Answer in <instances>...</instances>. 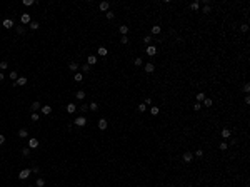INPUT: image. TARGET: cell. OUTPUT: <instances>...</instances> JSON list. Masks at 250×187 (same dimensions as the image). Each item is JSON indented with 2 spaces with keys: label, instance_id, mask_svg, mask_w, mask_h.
I'll use <instances>...</instances> for the list:
<instances>
[{
  "label": "cell",
  "instance_id": "ab89813d",
  "mask_svg": "<svg viewBox=\"0 0 250 187\" xmlns=\"http://www.w3.org/2000/svg\"><path fill=\"white\" fill-rule=\"evenodd\" d=\"M80 110H82V112H87V110H88V105H87V104H82V105H80Z\"/></svg>",
  "mask_w": 250,
  "mask_h": 187
},
{
  "label": "cell",
  "instance_id": "d6986e66",
  "mask_svg": "<svg viewBox=\"0 0 250 187\" xmlns=\"http://www.w3.org/2000/svg\"><path fill=\"white\" fill-rule=\"evenodd\" d=\"M107 54H108V52H107V48H105V47H100V48H99V55H100V57H105Z\"/></svg>",
  "mask_w": 250,
  "mask_h": 187
},
{
  "label": "cell",
  "instance_id": "f907efd6",
  "mask_svg": "<svg viewBox=\"0 0 250 187\" xmlns=\"http://www.w3.org/2000/svg\"><path fill=\"white\" fill-rule=\"evenodd\" d=\"M143 104H145V105H150V104H152V99H150V97H147V99H145V102H143Z\"/></svg>",
  "mask_w": 250,
  "mask_h": 187
},
{
  "label": "cell",
  "instance_id": "d6a6232c",
  "mask_svg": "<svg viewBox=\"0 0 250 187\" xmlns=\"http://www.w3.org/2000/svg\"><path fill=\"white\" fill-rule=\"evenodd\" d=\"M22 154H23L25 157H29V155H30V149H29V147H23V149H22Z\"/></svg>",
  "mask_w": 250,
  "mask_h": 187
},
{
  "label": "cell",
  "instance_id": "8992f818",
  "mask_svg": "<svg viewBox=\"0 0 250 187\" xmlns=\"http://www.w3.org/2000/svg\"><path fill=\"white\" fill-rule=\"evenodd\" d=\"M192 159H193V154H192V152H185V154H183V160H185L187 164L192 162Z\"/></svg>",
  "mask_w": 250,
  "mask_h": 187
},
{
  "label": "cell",
  "instance_id": "9a60e30c",
  "mask_svg": "<svg viewBox=\"0 0 250 187\" xmlns=\"http://www.w3.org/2000/svg\"><path fill=\"white\" fill-rule=\"evenodd\" d=\"M75 110H77V105H75V104H69V105H67V112L69 114H73Z\"/></svg>",
  "mask_w": 250,
  "mask_h": 187
},
{
  "label": "cell",
  "instance_id": "83f0119b",
  "mask_svg": "<svg viewBox=\"0 0 250 187\" xmlns=\"http://www.w3.org/2000/svg\"><path fill=\"white\" fill-rule=\"evenodd\" d=\"M158 112H160L158 107H152V109H150V114H152V115H158Z\"/></svg>",
  "mask_w": 250,
  "mask_h": 187
},
{
  "label": "cell",
  "instance_id": "681fc988",
  "mask_svg": "<svg viewBox=\"0 0 250 187\" xmlns=\"http://www.w3.org/2000/svg\"><path fill=\"white\" fill-rule=\"evenodd\" d=\"M244 92H247V94L250 92V85H249V84H245V85H244Z\"/></svg>",
  "mask_w": 250,
  "mask_h": 187
},
{
  "label": "cell",
  "instance_id": "836d02e7",
  "mask_svg": "<svg viewBox=\"0 0 250 187\" xmlns=\"http://www.w3.org/2000/svg\"><path fill=\"white\" fill-rule=\"evenodd\" d=\"M22 3H23V5H25V7H30V5H34V3H35V2H34V0H23V2H22Z\"/></svg>",
  "mask_w": 250,
  "mask_h": 187
},
{
  "label": "cell",
  "instance_id": "ffe728a7",
  "mask_svg": "<svg viewBox=\"0 0 250 187\" xmlns=\"http://www.w3.org/2000/svg\"><path fill=\"white\" fill-rule=\"evenodd\" d=\"M30 109H32V110H34V112H37V110H38V109H42V107H40V102H34V104H32V107H30Z\"/></svg>",
  "mask_w": 250,
  "mask_h": 187
},
{
  "label": "cell",
  "instance_id": "277c9868",
  "mask_svg": "<svg viewBox=\"0 0 250 187\" xmlns=\"http://www.w3.org/2000/svg\"><path fill=\"white\" fill-rule=\"evenodd\" d=\"M2 25H3L5 29H12V27H13V20H10V18H5Z\"/></svg>",
  "mask_w": 250,
  "mask_h": 187
},
{
  "label": "cell",
  "instance_id": "74e56055",
  "mask_svg": "<svg viewBox=\"0 0 250 187\" xmlns=\"http://www.w3.org/2000/svg\"><path fill=\"white\" fill-rule=\"evenodd\" d=\"M202 12H203V13H210V5H205V7L202 8Z\"/></svg>",
  "mask_w": 250,
  "mask_h": 187
},
{
  "label": "cell",
  "instance_id": "f546056e",
  "mask_svg": "<svg viewBox=\"0 0 250 187\" xmlns=\"http://www.w3.org/2000/svg\"><path fill=\"white\" fill-rule=\"evenodd\" d=\"M203 104H205L207 107H210V105L214 104V100H212V99H207V97H205V99H203Z\"/></svg>",
  "mask_w": 250,
  "mask_h": 187
},
{
  "label": "cell",
  "instance_id": "e575fe53",
  "mask_svg": "<svg viewBox=\"0 0 250 187\" xmlns=\"http://www.w3.org/2000/svg\"><path fill=\"white\" fill-rule=\"evenodd\" d=\"M203 99H205V94H202V92L197 94V100H198V102H203Z\"/></svg>",
  "mask_w": 250,
  "mask_h": 187
},
{
  "label": "cell",
  "instance_id": "60d3db41",
  "mask_svg": "<svg viewBox=\"0 0 250 187\" xmlns=\"http://www.w3.org/2000/svg\"><path fill=\"white\" fill-rule=\"evenodd\" d=\"M142 64H143V62H142V59H140V57H137V59H135V65H137V67H140Z\"/></svg>",
  "mask_w": 250,
  "mask_h": 187
},
{
  "label": "cell",
  "instance_id": "8fae6325",
  "mask_svg": "<svg viewBox=\"0 0 250 187\" xmlns=\"http://www.w3.org/2000/svg\"><path fill=\"white\" fill-rule=\"evenodd\" d=\"M29 147H30V149L38 147V140H37V139H30V140H29Z\"/></svg>",
  "mask_w": 250,
  "mask_h": 187
},
{
  "label": "cell",
  "instance_id": "7c38bea8",
  "mask_svg": "<svg viewBox=\"0 0 250 187\" xmlns=\"http://www.w3.org/2000/svg\"><path fill=\"white\" fill-rule=\"evenodd\" d=\"M108 8H110V3L108 2H102L100 3V10L102 12H108Z\"/></svg>",
  "mask_w": 250,
  "mask_h": 187
},
{
  "label": "cell",
  "instance_id": "d590c367",
  "mask_svg": "<svg viewBox=\"0 0 250 187\" xmlns=\"http://www.w3.org/2000/svg\"><path fill=\"white\" fill-rule=\"evenodd\" d=\"M10 78L17 82V78H18V75H17V72H15V70H13V72H10Z\"/></svg>",
  "mask_w": 250,
  "mask_h": 187
},
{
  "label": "cell",
  "instance_id": "9c48e42d",
  "mask_svg": "<svg viewBox=\"0 0 250 187\" xmlns=\"http://www.w3.org/2000/svg\"><path fill=\"white\" fill-rule=\"evenodd\" d=\"M220 135H222L223 139H228V137L232 135V132H230L228 129H222V132H220Z\"/></svg>",
  "mask_w": 250,
  "mask_h": 187
},
{
  "label": "cell",
  "instance_id": "ba28073f",
  "mask_svg": "<svg viewBox=\"0 0 250 187\" xmlns=\"http://www.w3.org/2000/svg\"><path fill=\"white\" fill-rule=\"evenodd\" d=\"M99 129H100V130H105V129H107V120H105V119H100V120H99Z\"/></svg>",
  "mask_w": 250,
  "mask_h": 187
},
{
  "label": "cell",
  "instance_id": "7402d4cb",
  "mask_svg": "<svg viewBox=\"0 0 250 187\" xmlns=\"http://www.w3.org/2000/svg\"><path fill=\"white\" fill-rule=\"evenodd\" d=\"M73 78H75V82H82V80H83V75L80 74V72H77V74H75V77H73Z\"/></svg>",
  "mask_w": 250,
  "mask_h": 187
},
{
  "label": "cell",
  "instance_id": "603a6c76",
  "mask_svg": "<svg viewBox=\"0 0 250 187\" xmlns=\"http://www.w3.org/2000/svg\"><path fill=\"white\" fill-rule=\"evenodd\" d=\"M29 27H30L32 30H37V29H38L40 25H38V22H30V24H29Z\"/></svg>",
  "mask_w": 250,
  "mask_h": 187
},
{
  "label": "cell",
  "instance_id": "f35d334b",
  "mask_svg": "<svg viewBox=\"0 0 250 187\" xmlns=\"http://www.w3.org/2000/svg\"><path fill=\"white\" fill-rule=\"evenodd\" d=\"M7 67H8V64H7L5 60H3V62H0V69H2V70H5Z\"/></svg>",
  "mask_w": 250,
  "mask_h": 187
},
{
  "label": "cell",
  "instance_id": "4316f807",
  "mask_svg": "<svg viewBox=\"0 0 250 187\" xmlns=\"http://www.w3.org/2000/svg\"><path fill=\"white\" fill-rule=\"evenodd\" d=\"M152 40H153V38L150 37V35H147V37L143 38V42H145V45H147V47H148V45H150V43H152Z\"/></svg>",
  "mask_w": 250,
  "mask_h": 187
},
{
  "label": "cell",
  "instance_id": "f1b7e54d",
  "mask_svg": "<svg viewBox=\"0 0 250 187\" xmlns=\"http://www.w3.org/2000/svg\"><path fill=\"white\" fill-rule=\"evenodd\" d=\"M190 8H192V10H198V8H200V3H198V2H193V3L190 5Z\"/></svg>",
  "mask_w": 250,
  "mask_h": 187
},
{
  "label": "cell",
  "instance_id": "52a82bcc",
  "mask_svg": "<svg viewBox=\"0 0 250 187\" xmlns=\"http://www.w3.org/2000/svg\"><path fill=\"white\" fill-rule=\"evenodd\" d=\"M143 69H145V72H148V74H152V72H153V70H155V65H153V64H150V62H148V64H147V65H145V67H143Z\"/></svg>",
  "mask_w": 250,
  "mask_h": 187
},
{
  "label": "cell",
  "instance_id": "b9f144b4",
  "mask_svg": "<svg viewBox=\"0 0 250 187\" xmlns=\"http://www.w3.org/2000/svg\"><path fill=\"white\" fill-rule=\"evenodd\" d=\"M113 17H115V13H113V12H107V18H108V20H113Z\"/></svg>",
  "mask_w": 250,
  "mask_h": 187
},
{
  "label": "cell",
  "instance_id": "cb8c5ba5",
  "mask_svg": "<svg viewBox=\"0 0 250 187\" xmlns=\"http://www.w3.org/2000/svg\"><path fill=\"white\" fill-rule=\"evenodd\" d=\"M35 186H37V187H43V186H45V181L38 177V179H37V182H35Z\"/></svg>",
  "mask_w": 250,
  "mask_h": 187
},
{
  "label": "cell",
  "instance_id": "4dcf8cb0",
  "mask_svg": "<svg viewBox=\"0 0 250 187\" xmlns=\"http://www.w3.org/2000/svg\"><path fill=\"white\" fill-rule=\"evenodd\" d=\"M88 109H90V110H92V112H95V110H97V109H99V105H97V104H95V102H92V104H90V105H88Z\"/></svg>",
  "mask_w": 250,
  "mask_h": 187
},
{
  "label": "cell",
  "instance_id": "3957f363",
  "mask_svg": "<svg viewBox=\"0 0 250 187\" xmlns=\"http://www.w3.org/2000/svg\"><path fill=\"white\" fill-rule=\"evenodd\" d=\"M20 22H22L23 25H27V24H30V22H32V18H30V15H29V13H22Z\"/></svg>",
  "mask_w": 250,
  "mask_h": 187
},
{
  "label": "cell",
  "instance_id": "30bf717a",
  "mask_svg": "<svg viewBox=\"0 0 250 187\" xmlns=\"http://www.w3.org/2000/svg\"><path fill=\"white\" fill-rule=\"evenodd\" d=\"M40 110H42V114H43V115H48V114L52 112V107H50V105H43Z\"/></svg>",
  "mask_w": 250,
  "mask_h": 187
},
{
  "label": "cell",
  "instance_id": "4fadbf2b",
  "mask_svg": "<svg viewBox=\"0 0 250 187\" xmlns=\"http://www.w3.org/2000/svg\"><path fill=\"white\" fill-rule=\"evenodd\" d=\"M147 54H148V55H155V54H157V48H155L153 45H148V47H147Z\"/></svg>",
  "mask_w": 250,
  "mask_h": 187
},
{
  "label": "cell",
  "instance_id": "bcb514c9",
  "mask_svg": "<svg viewBox=\"0 0 250 187\" xmlns=\"http://www.w3.org/2000/svg\"><path fill=\"white\" fill-rule=\"evenodd\" d=\"M195 155H197V157H203V150H202V149H198L197 152H195Z\"/></svg>",
  "mask_w": 250,
  "mask_h": 187
},
{
  "label": "cell",
  "instance_id": "1f68e13d",
  "mask_svg": "<svg viewBox=\"0 0 250 187\" xmlns=\"http://www.w3.org/2000/svg\"><path fill=\"white\" fill-rule=\"evenodd\" d=\"M137 109H139V112H145V110H147V105H145V104H140V105H137Z\"/></svg>",
  "mask_w": 250,
  "mask_h": 187
},
{
  "label": "cell",
  "instance_id": "8d00e7d4",
  "mask_svg": "<svg viewBox=\"0 0 250 187\" xmlns=\"http://www.w3.org/2000/svg\"><path fill=\"white\" fill-rule=\"evenodd\" d=\"M17 34H18V35H23V34H25V29H23V27H17Z\"/></svg>",
  "mask_w": 250,
  "mask_h": 187
},
{
  "label": "cell",
  "instance_id": "5bb4252c",
  "mask_svg": "<svg viewBox=\"0 0 250 187\" xmlns=\"http://www.w3.org/2000/svg\"><path fill=\"white\" fill-rule=\"evenodd\" d=\"M75 99H77V100H83V99H85V92H83V90H78V92L75 94Z\"/></svg>",
  "mask_w": 250,
  "mask_h": 187
},
{
  "label": "cell",
  "instance_id": "816d5d0a",
  "mask_svg": "<svg viewBox=\"0 0 250 187\" xmlns=\"http://www.w3.org/2000/svg\"><path fill=\"white\" fill-rule=\"evenodd\" d=\"M3 142H5V135H2V134H0V145H2Z\"/></svg>",
  "mask_w": 250,
  "mask_h": 187
},
{
  "label": "cell",
  "instance_id": "ac0fdd59",
  "mask_svg": "<svg viewBox=\"0 0 250 187\" xmlns=\"http://www.w3.org/2000/svg\"><path fill=\"white\" fill-rule=\"evenodd\" d=\"M27 135H29V132H27L25 129H20V130H18V137H22V139H25Z\"/></svg>",
  "mask_w": 250,
  "mask_h": 187
},
{
  "label": "cell",
  "instance_id": "ee69618b",
  "mask_svg": "<svg viewBox=\"0 0 250 187\" xmlns=\"http://www.w3.org/2000/svg\"><path fill=\"white\" fill-rule=\"evenodd\" d=\"M200 109H202V104H200V102H197V104L193 105V110H200Z\"/></svg>",
  "mask_w": 250,
  "mask_h": 187
},
{
  "label": "cell",
  "instance_id": "2e32d148",
  "mask_svg": "<svg viewBox=\"0 0 250 187\" xmlns=\"http://www.w3.org/2000/svg\"><path fill=\"white\" fill-rule=\"evenodd\" d=\"M78 67H80V65H78L77 62H72L70 65H69V69H70L72 72H77V70H78Z\"/></svg>",
  "mask_w": 250,
  "mask_h": 187
},
{
  "label": "cell",
  "instance_id": "db71d44e",
  "mask_svg": "<svg viewBox=\"0 0 250 187\" xmlns=\"http://www.w3.org/2000/svg\"><path fill=\"white\" fill-rule=\"evenodd\" d=\"M0 80H3V74L2 72H0Z\"/></svg>",
  "mask_w": 250,
  "mask_h": 187
},
{
  "label": "cell",
  "instance_id": "e0dca14e",
  "mask_svg": "<svg viewBox=\"0 0 250 187\" xmlns=\"http://www.w3.org/2000/svg\"><path fill=\"white\" fill-rule=\"evenodd\" d=\"M27 84V77H18L17 78V85H25Z\"/></svg>",
  "mask_w": 250,
  "mask_h": 187
},
{
  "label": "cell",
  "instance_id": "d4e9b609",
  "mask_svg": "<svg viewBox=\"0 0 250 187\" xmlns=\"http://www.w3.org/2000/svg\"><path fill=\"white\" fill-rule=\"evenodd\" d=\"M127 32H128V27H127V25H122V27H120V34H122V35H127Z\"/></svg>",
  "mask_w": 250,
  "mask_h": 187
},
{
  "label": "cell",
  "instance_id": "11a10c76",
  "mask_svg": "<svg viewBox=\"0 0 250 187\" xmlns=\"http://www.w3.org/2000/svg\"><path fill=\"white\" fill-rule=\"evenodd\" d=\"M30 187H34V186H30Z\"/></svg>",
  "mask_w": 250,
  "mask_h": 187
},
{
  "label": "cell",
  "instance_id": "5b68a950",
  "mask_svg": "<svg viewBox=\"0 0 250 187\" xmlns=\"http://www.w3.org/2000/svg\"><path fill=\"white\" fill-rule=\"evenodd\" d=\"M87 64H88L90 67H92V65H95V64H97V57H95V55H88V59H87Z\"/></svg>",
  "mask_w": 250,
  "mask_h": 187
},
{
  "label": "cell",
  "instance_id": "7dc6e473",
  "mask_svg": "<svg viewBox=\"0 0 250 187\" xmlns=\"http://www.w3.org/2000/svg\"><path fill=\"white\" fill-rule=\"evenodd\" d=\"M227 147H228L227 142H222V144H220V150H227Z\"/></svg>",
  "mask_w": 250,
  "mask_h": 187
},
{
  "label": "cell",
  "instance_id": "f6af8a7d",
  "mask_svg": "<svg viewBox=\"0 0 250 187\" xmlns=\"http://www.w3.org/2000/svg\"><path fill=\"white\" fill-rule=\"evenodd\" d=\"M38 119H40V117H38V114H37V112H34V114H32V120H34V122H37Z\"/></svg>",
  "mask_w": 250,
  "mask_h": 187
},
{
  "label": "cell",
  "instance_id": "7bdbcfd3",
  "mask_svg": "<svg viewBox=\"0 0 250 187\" xmlns=\"http://www.w3.org/2000/svg\"><path fill=\"white\" fill-rule=\"evenodd\" d=\"M120 42H122V43H128V37H127V35H122Z\"/></svg>",
  "mask_w": 250,
  "mask_h": 187
},
{
  "label": "cell",
  "instance_id": "7a4b0ae2",
  "mask_svg": "<svg viewBox=\"0 0 250 187\" xmlns=\"http://www.w3.org/2000/svg\"><path fill=\"white\" fill-rule=\"evenodd\" d=\"M30 172H32L30 169H23V170H20V172H18V179H22V181L27 179V177L30 175Z\"/></svg>",
  "mask_w": 250,
  "mask_h": 187
},
{
  "label": "cell",
  "instance_id": "f5cc1de1",
  "mask_svg": "<svg viewBox=\"0 0 250 187\" xmlns=\"http://www.w3.org/2000/svg\"><path fill=\"white\" fill-rule=\"evenodd\" d=\"M38 170H40V169H38V167H37V165H35V167H32V172H35V174H37V172H38Z\"/></svg>",
  "mask_w": 250,
  "mask_h": 187
},
{
  "label": "cell",
  "instance_id": "44dd1931",
  "mask_svg": "<svg viewBox=\"0 0 250 187\" xmlns=\"http://www.w3.org/2000/svg\"><path fill=\"white\" fill-rule=\"evenodd\" d=\"M152 34H153V35H158V34H160V27H158V25H153V27H152Z\"/></svg>",
  "mask_w": 250,
  "mask_h": 187
},
{
  "label": "cell",
  "instance_id": "6da1fadb",
  "mask_svg": "<svg viewBox=\"0 0 250 187\" xmlns=\"http://www.w3.org/2000/svg\"><path fill=\"white\" fill-rule=\"evenodd\" d=\"M87 124V119L85 117H77L75 120H73V125H77V127H83Z\"/></svg>",
  "mask_w": 250,
  "mask_h": 187
},
{
  "label": "cell",
  "instance_id": "484cf974",
  "mask_svg": "<svg viewBox=\"0 0 250 187\" xmlns=\"http://www.w3.org/2000/svg\"><path fill=\"white\" fill-rule=\"evenodd\" d=\"M80 67H82V70H83L85 74H87V72H90V69H92V67H90L88 64H83V65H80Z\"/></svg>",
  "mask_w": 250,
  "mask_h": 187
},
{
  "label": "cell",
  "instance_id": "c3c4849f",
  "mask_svg": "<svg viewBox=\"0 0 250 187\" xmlns=\"http://www.w3.org/2000/svg\"><path fill=\"white\" fill-rule=\"evenodd\" d=\"M240 30H242V32H247V30H249V25H247V24H244V25L240 27Z\"/></svg>",
  "mask_w": 250,
  "mask_h": 187
}]
</instances>
